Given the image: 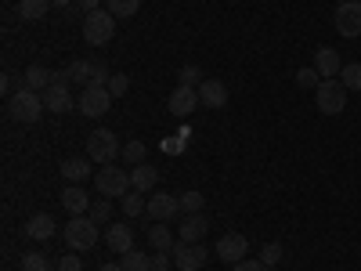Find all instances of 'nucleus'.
I'll use <instances>...</instances> for the list:
<instances>
[{"instance_id": "1", "label": "nucleus", "mask_w": 361, "mask_h": 271, "mask_svg": "<svg viewBox=\"0 0 361 271\" xmlns=\"http://www.w3.org/2000/svg\"><path fill=\"white\" fill-rule=\"evenodd\" d=\"M66 246H69L73 253L94 250V246H98V224L90 221L87 214H83V217H73V221L66 224Z\"/></svg>"}, {"instance_id": "2", "label": "nucleus", "mask_w": 361, "mask_h": 271, "mask_svg": "<svg viewBox=\"0 0 361 271\" xmlns=\"http://www.w3.org/2000/svg\"><path fill=\"white\" fill-rule=\"evenodd\" d=\"M8 109H11V119H18V124H37L47 105H44V98L37 95V90L22 87L15 98H8Z\"/></svg>"}, {"instance_id": "3", "label": "nucleus", "mask_w": 361, "mask_h": 271, "mask_svg": "<svg viewBox=\"0 0 361 271\" xmlns=\"http://www.w3.org/2000/svg\"><path fill=\"white\" fill-rule=\"evenodd\" d=\"M112 37H116V18H112L105 8L83 15V40H87L90 47H102V44H109Z\"/></svg>"}, {"instance_id": "4", "label": "nucleus", "mask_w": 361, "mask_h": 271, "mask_svg": "<svg viewBox=\"0 0 361 271\" xmlns=\"http://www.w3.org/2000/svg\"><path fill=\"white\" fill-rule=\"evenodd\" d=\"M314 102H318V109L325 116H340L347 109V87L340 80H322L314 87Z\"/></svg>"}, {"instance_id": "5", "label": "nucleus", "mask_w": 361, "mask_h": 271, "mask_svg": "<svg viewBox=\"0 0 361 271\" xmlns=\"http://www.w3.org/2000/svg\"><path fill=\"white\" fill-rule=\"evenodd\" d=\"M94 188H98V195H105V199H112V195L123 199V195L130 192V174L109 163V167H102V170L94 174Z\"/></svg>"}, {"instance_id": "6", "label": "nucleus", "mask_w": 361, "mask_h": 271, "mask_svg": "<svg viewBox=\"0 0 361 271\" xmlns=\"http://www.w3.org/2000/svg\"><path fill=\"white\" fill-rule=\"evenodd\" d=\"M116 156H123V148H119V141H116L112 131H94V134L87 138V159L109 167Z\"/></svg>"}, {"instance_id": "7", "label": "nucleus", "mask_w": 361, "mask_h": 271, "mask_svg": "<svg viewBox=\"0 0 361 271\" xmlns=\"http://www.w3.org/2000/svg\"><path fill=\"white\" fill-rule=\"evenodd\" d=\"M112 109V95H109V87H83L80 90V112L90 116V119H98Z\"/></svg>"}, {"instance_id": "8", "label": "nucleus", "mask_w": 361, "mask_h": 271, "mask_svg": "<svg viewBox=\"0 0 361 271\" xmlns=\"http://www.w3.org/2000/svg\"><path fill=\"white\" fill-rule=\"evenodd\" d=\"M206 260H209V250L202 243H180V246H173L177 271H199V267H206Z\"/></svg>"}, {"instance_id": "9", "label": "nucleus", "mask_w": 361, "mask_h": 271, "mask_svg": "<svg viewBox=\"0 0 361 271\" xmlns=\"http://www.w3.org/2000/svg\"><path fill=\"white\" fill-rule=\"evenodd\" d=\"M214 253H217L224 264H238V260H246V253H250V243H246V235L228 231V235H221V239H217Z\"/></svg>"}, {"instance_id": "10", "label": "nucleus", "mask_w": 361, "mask_h": 271, "mask_svg": "<svg viewBox=\"0 0 361 271\" xmlns=\"http://www.w3.org/2000/svg\"><path fill=\"white\" fill-rule=\"evenodd\" d=\"M336 29L340 37H361V0H343L336 8Z\"/></svg>"}, {"instance_id": "11", "label": "nucleus", "mask_w": 361, "mask_h": 271, "mask_svg": "<svg viewBox=\"0 0 361 271\" xmlns=\"http://www.w3.org/2000/svg\"><path fill=\"white\" fill-rule=\"evenodd\" d=\"M195 105H202V102H199V90L188 87V83H177V87L170 90V98H166V109H170L173 116H188V112H195Z\"/></svg>"}, {"instance_id": "12", "label": "nucleus", "mask_w": 361, "mask_h": 271, "mask_svg": "<svg viewBox=\"0 0 361 271\" xmlns=\"http://www.w3.org/2000/svg\"><path fill=\"white\" fill-rule=\"evenodd\" d=\"M180 214V195H166V192H156L148 199V217L152 221H173Z\"/></svg>"}, {"instance_id": "13", "label": "nucleus", "mask_w": 361, "mask_h": 271, "mask_svg": "<svg viewBox=\"0 0 361 271\" xmlns=\"http://www.w3.org/2000/svg\"><path fill=\"white\" fill-rule=\"evenodd\" d=\"M199 102L206 109H224L228 105V87L221 80H202L199 83Z\"/></svg>"}, {"instance_id": "14", "label": "nucleus", "mask_w": 361, "mask_h": 271, "mask_svg": "<svg viewBox=\"0 0 361 271\" xmlns=\"http://www.w3.org/2000/svg\"><path fill=\"white\" fill-rule=\"evenodd\" d=\"M44 105L51 109V112H69L76 102H73V90H69V83H51L47 90H44Z\"/></svg>"}, {"instance_id": "15", "label": "nucleus", "mask_w": 361, "mask_h": 271, "mask_svg": "<svg viewBox=\"0 0 361 271\" xmlns=\"http://www.w3.org/2000/svg\"><path fill=\"white\" fill-rule=\"evenodd\" d=\"M105 243H109V250L119 253V257L130 253V250H134V231H130V224H109Z\"/></svg>"}, {"instance_id": "16", "label": "nucleus", "mask_w": 361, "mask_h": 271, "mask_svg": "<svg viewBox=\"0 0 361 271\" xmlns=\"http://www.w3.org/2000/svg\"><path fill=\"white\" fill-rule=\"evenodd\" d=\"M206 231H209L206 214H185V221H180V243H202Z\"/></svg>"}, {"instance_id": "17", "label": "nucleus", "mask_w": 361, "mask_h": 271, "mask_svg": "<svg viewBox=\"0 0 361 271\" xmlns=\"http://www.w3.org/2000/svg\"><path fill=\"white\" fill-rule=\"evenodd\" d=\"M314 69H318V76H325V80H333V76H340V51H333V47H318L314 51Z\"/></svg>"}, {"instance_id": "18", "label": "nucleus", "mask_w": 361, "mask_h": 271, "mask_svg": "<svg viewBox=\"0 0 361 271\" xmlns=\"http://www.w3.org/2000/svg\"><path fill=\"white\" fill-rule=\"evenodd\" d=\"M156 185H159V170H156V167L137 163V167L130 170V188H134V192H141V195H145V192H152Z\"/></svg>"}, {"instance_id": "19", "label": "nucleus", "mask_w": 361, "mask_h": 271, "mask_svg": "<svg viewBox=\"0 0 361 271\" xmlns=\"http://www.w3.org/2000/svg\"><path fill=\"white\" fill-rule=\"evenodd\" d=\"M62 206L69 210L73 217H83V214H90V199H87L83 185H69V188L62 192Z\"/></svg>"}, {"instance_id": "20", "label": "nucleus", "mask_w": 361, "mask_h": 271, "mask_svg": "<svg viewBox=\"0 0 361 271\" xmlns=\"http://www.w3.org/2000/svg\"><path fill=\"white\" fill-rule=\"evenodd\" d=\"M166 224L170 221H156L152 228H148V246H152L156 253H173V231Z\"/></svg>"}, {"instance_id": "21", "label": "nucleus", "mask_w": 361, "mask_h": 271, "mask_svg": "<svg viewBox=\"0 0 361 271\" xmlns=\"http://www.w3.org/2000/svg\"><path fill=\"white\" fill-rule=\"evenodd\" d=\"M25 235L37 239V243L51 239V235H54V217H51V214H33V217L25 221Z\"/></svg>"}, {"instance_id": "22", "label": "nucleus", "mask_w": 361, "mask_h": 271, "mask_svg": "<svg viewBox=\"0 0 361 271\" xmlns=\"http://www.w3.org/2000/svg\"><path fill=\"white\" fill-rule=\"evenodd\" d=\"M18 18L22 22H40L47 11H51V0H18Z\"/></svg>"}, {"instance_id": "23", "label": "nucleus", "mask_w": 361, "mask_h": 271, "mask_svg": "<svg viewBox=\"0 0 361 271\" xmlns=\"http://www.w3.org/2000/svg\"><path fill=\"white\" fill-rule=\"evenodd\" d=\"M62 177L69 181V185H83V181L90 177V167H87V159H80V156L66 159V163H62Z\"/></svg>"}, {"instance_id": "24", "label": "nucleus", "mask_w": 361, "mask_h": 271, "mask_svg": "<svg viewBox=\"0 0 361 271\" xmlns=\"http://www.w3.org/2000/svg\"><path fill=\"white\" fill-rule=\"evenodd\" d=\"M22 80H25V87H29V90H37V95H40V90H47V87L54 83V73H47L44 66H29Z\"/></svg>"}, {"instance_id": "25", "label": "nucleus", "mask_w": 361, "mask_h": 271, "mask_svg": "<svg viewBox=\"0 0 361 271\" xmlns=\"http://www.w3.org/2000/svg\"><path fill=\"white\" fill-rule=\"evenodd\" d=\"M119 264H123V271H156V267H152V257L137 253V250L123 253V257H119Z\"/></svg>"}, {"instance_id": "26", "label": "nucleus", "mask_w": 361, "mask_h": 271, "mask_svg": "<svg viewBox=\"0 0 361 271\" xmlns=\"http://www.w3.org/2000/svg\"><path fill=\"white\" fill-rule=\"evenodd\" d=\"M137 8H141V0H105V11L112 18H130L137 15Z\"/></svg>"}, {"instance_id": "27", "label": "nucleus", "mask_w": 361, "mask_h": 271, "mask_svg": "<svg viewBox=\"0 0 361 271\" xmlns=\"http://www.w3.org/2000/svg\"><path fill=\"white\" fill-rule=\"evenodd\" d=\"M123 214H127V217H141V214H148V203H145L141 192H127V195H123Z\"/></svg>"}, {"instance_id": "28", "label": "nucleus", "mask_w": 361, "mask_h": 271, "mask_svg": "<svg viewBox=\"0 0 361 271\" xmlns=\"http://www.w3.org/2000/svg\"><path fill=\"white\" fill-rule=\"evenodd\" d=\"M340 83H343L347 90H361V62L343 66V69H340Z\"/></svg>"}, {"instance_id": "29", "label": "nucleus", "mask_w": 361, "mask_h": 271, "mask_svg": "<svg viewBox=\"0 0 361 271\" xmlns=\"http://www.w3.org/2000/svg\"><path fill=\"white\" fill-rule=\"evenodd\" d=\"M202 192H180V214H202Z\"/></svg>"}, {"instance_id": "30", "label": "nucleus", "mask_w": 361, "mask_h": 271, "mask_svg": "<svg viewBox=\"0 0 361 271\" xmlns=\"http://www.w3.org/2000/svg\"><path fill=\"white\" fill-rule=\"evenodd\" d=\"M90 221H94V224H105V221H112V203L102 195L98 203H90V214H87Z\"/></svg>"}, {"instance_id": "31", "label": "nucleus", "mask_w": 361, "mask_h": 271, "mask_svg": "<svg viewBox=\"0 0 361 271\" xmlns=\"http://www.w3.org/2000/svg\"><path fill=\"white\" fill-rule=\"evenodd\" d=\"M109 66L102 62V58H94V62H90V83L87 87H109Z\"/></svg>"}, {"instance_id": "32", "label": "nucleus", "mask_w": 361, "mask_h": 271, "mask_svg": "<svg viewBox=\"0 0 361 271\" xmlns=\"http://www.w3.org/2000/svg\"><path fill=\"white\" fill-rule=\"evenodd\" d=\"M145 156H148V148H145V141H130V145H123V159L130 163V167H137V163H145Z\"/></svg>"}, {"instance_id": "33", "label": "nucleus", "mask_w": 361, "mask_h": 271, "mask_svg": "<svg viewBox=\"0 0 361 271\" xmlns=\"http://www.w3.org/2000/svg\"><path fill=\"white\" fill-rule=\"evenodd\" d=\"M185 145H188V131H180L173 138H163V152L166 156H180V152H185Z\"/></svg>"}, {"instance_id": "34", "label": "nucleus", "mask_w": 361, "mask_h": 271, "mask_svg": "<svg viewBox=\"0 0 361 271\" xmlns=\"http://www.w3.org/2000/svg\"><path fill=\"white\" fill-rule=\"evenodd\" d=\"M282 257H286V250H282V243H267V246L260 250V260H264L267 267H275V264H282Z\"/></svg>"}, {"instance_id": "35", "label": "nucleus", "mask_w": 361, "mask_h": 271, "mask_svg": "<svg viewBox=\"0 0 361 271\" xmlns=\"http://www.w3.org/2000/svg\"><path fill=\"white\" fill-rule=\"evenodd\" d=\"M66 69H69V80H76V83H80V80H83V83H90V62H83V58L69 62Z\"/></svg>"}, {"instance_id": "36", "label": "nucleus", "mask_w": 361, "mask_h": 271, "mask_svg": "<svg viewBox=\"0 0 361 271\" xmlns=\"http://www.w3.org/2000/svg\"><path fill=\"white\" fill-rule=\"evenodd\" d=\"M22 271H51V264H47L44 253H25L22 257Z\"/></svg>"}, {"instance_id": "37", "label": "nucleus", "mask_w": 361, "mask_h": 271, "mask_svg": "<svg viewBox=\"0 0 361 271\" xmlns=\"http://www.w3.org/2000/svg\"><path fill=\"white\" fill-rule=\"evenodd\" d=\"M127 90H130V80H127L123 73H112V80H109V95H112V98H123Z\"/></svg>"}, {"instance_id": "38", "label": "nucleus", "mask_w": 361, "mask_h": 271, "mask_svg": "<svg viewBox=\"0 0 361 271\" xmlns=\"http://www.w3.org/2000/svg\"><path fill=\"white\" fill-rule=\"evenodd\" d=\"M296 83L307 90V87H318V83H322V76H318V69L311 66V69H300V73H296Z\"/></svg>"}, {"instance_id": "39", "label": "nucleus", "mask_w": 361, "mask_h": 271, "mask_svg": "<svg viewBox=\"0 0 361 271\" xmlns=\"http://www.w3.org/2000/svg\"><path fill=\"white\" fill-rule=\"evenodd\" d=\"M177 80H180V83H188V87H195V80H202V69H199V66H180Z\"/></svg>"}, {"instance_id": "40", "label": "nucleus", "mask_w": 361, "mask_h": 271, "mask_svg": "<svg viewBox=\"0 0 361 271\" xmlns=\"http://www.w3.org/2000/svg\"><path fill=\"white\" fill-rule=\"evenodd\" d=\"M58 271H83V260H80L76 253H66L62 264H58Z\"/></svg>"}, {"instance_id": "41", "label": "nucleus", "mask_w": 361, "mask_h": 271, "mask_svg": "<svg viewBox=\"0 0 361 271\" xmlns=\"http://www.w3.org/2000/svg\"><path fill=\"white\" fill-rule=\"evenodd\" d=\"M0 90H4V98H15V95H18V87H15V76H11V73L0 76Z\"/></svg>"}, {"instance_id": "42", "label": "nucleus", "mask_w": 361, "mask_h": 271, "mask_svg": "<svg viewBox=\"0 0 361 271\" xmlns=\"http://www.w3.org/2000/svg\"><path fill=\"white\" fill-rule=\"evenodd\" d=\"M231 271H267V264L264 260H238V264H231Z\"/></svg>"}, {"instance_id": "43", "label": "nucleus", "mask_w": 361, "mask_h": 271, "mask_svg": "<svg viewBox=\"0 0 361 271\" xmlns=\"http://www.w3.org/2000/svg\"><path fill=\"white\" fill-rule=\"evenodd\" d=\"M152 267L156 271H170V253H152Z\"/></svg>"}, {"instance_id": "44", "label": "nucleus", "mask_w": 361, "mask_h": 271, "mask_svg": "<svg viewBox=\"0 0 361 271\" xmlns=\"http://www.w3.org/2000/svg\"><path fill=\"white\" fill-rule=\"evenodd\" d=\"M80 8H83V15H90V11H102V0H80Z\"/></svg>"}, {"instance_id": "45", "label": "nucleus", "mask_w": 361, "mask_h": 271, "mask_svg": "<svg viewBox=\"0 0 361 271\" xmlns=\"http://www.w3.org/2000/svg\"><path fill=\"white\" fill-rule=\"evenodd\" d=\"M98 271H123V264H112V260H109V264H102Z\"/></svg>"}, {"instance_id": "46", "label": "nucleus", "mask_w": 361, "mask_h": 271, "mask_svg": "<svg viewBox=\"0 0 361 271\" xmlns=\"http://www.w3.org/2000/svg\"><path fill=\"white\" fill-rule=\"evenodd\" d=\"M51 4H54V8H69V4H73V0H51Z\"/></svg>"}]
</instances>
